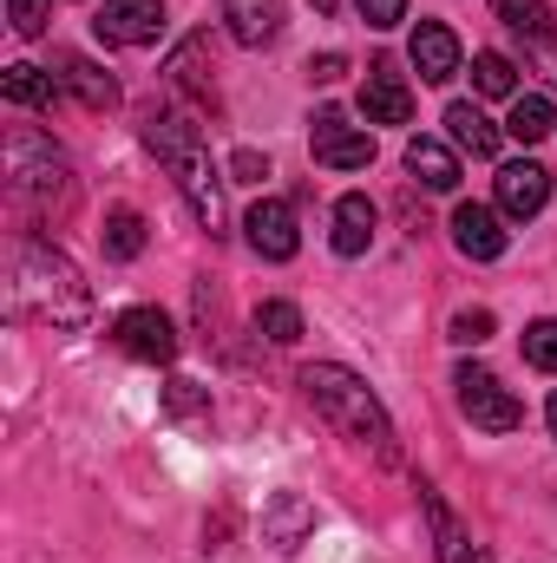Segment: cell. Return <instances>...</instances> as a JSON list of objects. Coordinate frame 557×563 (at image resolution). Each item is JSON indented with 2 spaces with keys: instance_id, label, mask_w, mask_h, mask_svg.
<instances>
[{
  "instance_id": "obj_18",
  "label": "cell",
  "mask_w": 557,
  "mask_h": 563,
  "mask_svg": "<svg viewBox=\"0 0 557 563\" xmlns=\"http://www.w3.org/2000/svg\"><path fill=\"white\" fill-rule=\"evenodd\" d=\"M374 230H381V210H374V203H368L361 190L335 203V256H368Z\"/></svg>"
},
{
  "instance_id": "obj_23",
  "label": "cell",
  "mask_w": 557,
  "mask_h": 563,
  "mask_svg": "<svg viewBox=\"0 0 557 563\" xmlns=\"http://www.w3.org/2000/svg\"><path fill=\"white\" fill-rule=\"evenodd\" d=\"M171 86L190 92L197 106L217 99V86H210V73H204V40H184V46H177V59H171Z\"/></svg>"
},
{
  "instance_id": "obj_16",
  "label": "cell",
  "mask_w": 557,
  "mask_h": 563,
  "mask_svg": "<svg viewBox=\"0 0 557 563\" xmlns=\"http://www.w3.org/2000/svg\"><path fill=\"white\" fill-rule=\"evenodd\" d=\"M419 505H426V525H433V558H439V563H492L479 544H472V538H466V525L439 505V492H426V485H419Z\"/></svg>"
},
{
  "instance_id": "obj_19",
  "label": "cell",
  "mask_w": 557,
  "mask_h": 563,
  "mask_svg": "<svg viewBox=\"0 0 557 563\" xmlns=\"http://www.w3.org/2000/svg\"><path fill=\"white\" fill-rule=\"evenodd\" d=\"M407 177L426 190H459V157L439 139H407Z\"/></svg>"
},
{
  "instance_id": "obj_21",
  "label": "cell",
  "mask_w": 557,
  "mask_h": 563,
  "mask_svg": "<svg viewBox=\"0 0 557 563\" xmlns=\"http://www.w3.org/2000/svg\"><path fill=\"white\" fill-rule=\"evenodd\" d=\"M446 132H452L459 151H472V157H499V144H505V132L479 106H446Z\"/></svg>"
},
{
  "instance_id": "obj_32",
  "label": "cell",
  "mask_w": 557,
  "mask_h": 563,
  "mask_svg": "<svg viewBox=\"0 0 557 563\" xmlns=\"http://www.w3.org/2000/svg\"><path fill=\"white\" fill-rule=\"evenodd\" d=\"M354 7H361V20H368L374 33H387V26L407 20V0H354Z\"/></svg>"
},
{
  "instance_id": "obj_29",
  "label": "cell",
  "mask_w": 557,
  "mask_h": 563,
  "mask_svg": "<svg viewBox=\"0 0 557 563\" xmlns=\"http://www.w3.org/2000/svg\"><path fill=\"white\" fill-rule=\"evenodd\" d=\"M525 361L538 374H557V321H532L525 328Z\"/></svg>"
},
{
  "instance_id": "obj_26",
  "label": "cell",
  "mask_w": 557,
  "mask_h": 563,
  "mask_svg": "<svg viewBox=\"0 0 557 563\" xmlns=\"http://www.w3.org/2000/svg\"><path fill=\"white\" fill-rule=\"evenodd\" d=\"M139 250H144V217L139 210H112L106 217V256L112 263H132Z\"/></svg>"
},
{
  "instance_id": "obj_12",
  "label": "cell",
  "mask_w": 557,
  "mask_h": 563,
  "mask_svg": "<svg viewBox=\"0 0 557 563\" xmlns=\"http://www.w3.org/2000/svg\"><path fill=\"white\" fill-rule=\"evenodd\" d=\"M308 531H315V505H308L302 492H276V498L263 505V544H276V551H302Z\"/></svg>"
},
{
  "instance_id": "obj_27",
  "label": "cell",
  "mask_w": 557,
  "mask_h": 563,
  "mask_svg": "<svg viewBox=\"0 0 557 563\" xmlns=\"http://www.w3.org/2000/svg\"><path fill=\"white\" fill-rule=\"evenodd\" d=\"M256 334L276 341V347H295V341H302V308H295V301H263V308H256Z\"/></svg>"
},
{
  "instance_id": "obj_31",
  "label": "cell",
  "mask_w": 557,
  "mask_h": 563,
  "mask_svg": "<svg viewBox=\"0 0 557 563\" xmlns=\"http://www.w3.org/2000/svg\"><path fill=\"white\" fill-rule=\"evenodd\" d=\"M452 341H459V347L492 341V308H466V314H452Z\"/></svg>"
},
{
  "instance_id": "obj_24",
  "label": "cell",
  "mask_w": 557,
  "mask_h": 563,
  "mask_svg": "<svg viewBox=\"0 0 557 563\" xmlns=\"http://www.w3.org/2000/svg\"><path fill=\"white\" fill-rule=\"evenodd\" d=\"M492 13L525 40H551V0H492Z\"/></svg>"
},
{
  "instance_id": "obj_25",
  "label": "cell",
  "mask_w": 557,
  "mask_h": 563,
  "mask_svg": "<svg viewBox=\"0 0 557 563\" xmlns=\"http://www.w3.org/2000/svg\"><path fill=\"white\" fill-rule=\"evenodd\" d=\"M472 86H479L485 99H518V66H512L505 53H479V59H472Z\"/></svg>"
},
{
  "instance_id": "obj_34",
  "label": "cell",
  "mask_w": 557,
  "mask_h": 563,
  "mask_svg": "<svg viewBox=\"0 0 557 563\" xmlns=\"http://www.w3.org/2000/svg\"><path fill=\"white\" fill-rule=\"evenodd\" d=\"M341 73H348V59H341V53H321V59H308V79H315V86H335Z\"/></svg>"
},
{
  "instance_id": "obj_17",
  "label": "cell",
  "mask_w": 557,
  "mask_h": 563,
  "mask_svg": "<svg viewBox=\"0 0 557 563\" xmlns=\"http://www.w3.org/2000/svg\"><path fill=\"white\" fill-rule=\"evenodd\" d=\"M223 20L237 46H270L282 33V0H223Z\"/></svg>"
},
{
  "instance_id": "obj_36",
  "label": "cell",
  "mask_w": 557,
  "mask_h": 563,
  "mask_svg": "<svg viewBox=\"0 0 557 563\" xmlns=\"http://www.w3.org/2000/svg\"><path fill=\"white\" fill-rule=\"evenodd\" d=\"M545 413H551V439H557V394H551V407H545Z\"/></svg>"
},
{
  "instance_id": "obj_3",
  "label": "cell",
  "mask_w": 557,
  "mask_h": 563,
  "mask_svg": "<svg viewBox=\"0 0 557 563\" xmlns=\"http://www.w3.org/2000/svg\"><path fill=\"white\" fill-rule=\"evenodd\" d=\"M7 184L33 217H73V203H79V177H73L66 151L26 125L7 132Z\"/></svg>"
},
{
  "instance_id": "obj_20",
  "label": "cell",
  "mask_w": 557,
  "mask_h": 563,
  "mask_svg": "<svg viewBox=\"0 0 557 563\" xmlns=\"http://www.w3.org/2000/svg\"><path fill=\"white\" fill-rule=\"evenodd\" d=\"M0 92H7V106H33V112H53L66 86H59V73H40V66H7Z\"/></svg>"
},
{
  "instance_id": "obj_9",
  "label": "cell",
  "mask_w": 557,
  "mask_h": 563,
  "mask_svg": "<svg viewBox=\"0 0 557 563\" xmlns=\"http://www.w3.org/2000/svg\"><path fill=\"white\" fill-rule=\"evenodd\" d=\"M361 112L368 125H407L414 119V86L394 73V59H374L368 79H361Z\"/></svg>"
},
{
  "instance_id": "obj_28",
  "label": "cell",
  "mask_w": 557,
  "mask_h": 563,
  "mask_svg": "<svg viewBox=\"0 0 557 563\" xmlns=\"http://www.w3.org/2000/svg\"><path fill=\"white\" fill-rule=\"evenodd\" d=\"M164 413L184 420V426L210 420V387H197V380H171V387H164Z\"/></svg>"
},
{
  "instance_id": "obj_5",
  "label": "cell",
  "mask_w": 557,
  "mask_h": 563,
  "mask_svg": "<svg viewBox=\"0 0 557 563\" xmlns=\"http://www.w3.org/2000/svg\"><path fill=\"white\" fill-rule=\"evenodd\" d=\"M308 144H315V164H328V170H368L374 164V139L354 132L341 106H321L308 119Z\"/></svg>"
},
{
  "instance_id": "obj_11",
  "label": "cell",
  "mask_w": 557,
  "mask_h": 563,
  "mask_svg": "<svg viewBox=\"0 0 557 563\" xmlns=\"http://www.w3.org/2000/svg\"><path fill=\"white\" fill-rule=\"evenodd\" d=\"M452 243H459V256H472V263H499V256H505V223H499V210L459 203V210H452Z\"/></svg>"
},
{
  "instance_id": "obj_14",
  "label": "cell",
  "mask_w": 557,
  "mask_h": 563,
  "mask_svg": "<svg viewBox=\"0 0 557 563\" xmlns=\"http://www.w3.org/2000/svg\"><path fill=\"white\" fill-rule=\"evenodd\" d=\"M414 66L426 86H446V79H459V40H452V26H439V20H419L414 26Z\"/></svg>"
},
{
  "instance_id": "obj_7",
  "label": "cell",
  "mask_w": 557,
  "mask_h": 563,
  "mask_svg": "<svg viewBox=\"0 0 557 563\" xmlns=\"http://www.w3.org/2000/svg\"><path fill=\"white\" fill-rule=\"evenodd\" d=\"M171 170H177V190H184V203H190V217L217 236L223 230V177L210 170V157H204V144H190V151H177L171 157Z\"/></svg>"
},
{
  "instance_id": "obj_2",
  "label": "cell",
  "mask_w": 557,
  "mask_h": 563,
  "mask_svg": "<svg viewBox=\"0 0 557 563\" xmlns=\"http://www.w3.org/2000/svg\"><path fill=\"white\" fill-rule=\"evenodd\" d=\"M13 314H33V321H46V328H86V314H92V288L79 282V269L53 250V243H40V236H26L20 250H13Z\"/></svg>"
},
{
  "instance_id": "obj_15",
  "label": "cell",
  "mask_w": 557,
  "mask_h": 563,
  "mask_svg": "<svg viewBox=\"0 0 557 563\" xmlns=\"http://www.w3.org/2000/svg\"><path fill=\"white\" fill-rule=\"evenodd\" d=\"M59 86H66L86 112H112V106H119V79H112L106 66L79 59V53H59Z\"/></svg>"
},
{
  "instance_id": "obj_4",
  "label": "cell",
  "mask_w": 557,
  "mask_h": 563,
  "mask_svg": "<svg viewBox=\"0 0 557 563\" xmlns=\"http://www.w3.org/2000/svg\"><path fill=\"white\" fill-rule=\"evenodd\" d=\"M452 387H459V413L479 426V432H518V426H525V407L499 387L492 367H472V361H466V367L452 374Z\"/></svg>"
},
{
  "instance_id": "obj_33",
  "label": "cell",
  "mask_w": 557,
  "mask_h": 563,
  "mask_svg": "<svg viewBox=\"0 0 557 563\" xmlns=\"http://www.w3.org/2000/svg\"><path fill=\"white\" fill-rule=\"evenodd\" d=\"M230 177H237V184H263V177H270V157H263V151H237V157H230Z\"/></svg>"
},
{
  "instance_id": "obj_6",
  "label": "cell",
  "mask_w": 557,
  "mask_h": 563,
  "mask_svg": "<svg viewBox=\"0 0 557 563\" xmlns=\"http://www.w3.org/2000/svg\"><path fill=\"white\" fill-rule=\"evenodd\" d=\"M112 341L132 354V361H151V367H171L177 361V328L164 308H125L112 321Z\"/></svg>"
},
{
  "instance_id": "obj_13",
  "label": "cell",
  "mask_w": 557,
  "mask_h": 563,
  "mask_svg": "<svg viewBox=\"0 0 557 563\" xmlns=\"http://www.w3.org/2000/svg\"><path fill=\"white\" fill-rule=\"evenodd\" d=\"M551 203V170L545 164H505L499 170V210L505 217H538Z\"/></svg>"
},
{
  "instance_id": "obj_35",
  "label": "cell",
  "mask_w": 557,
  "mask_h": 563,
  "mask_svg": "<svg viewBox=\"0 0 557 563\" xmlns=\"http://www.w3.org/2000/svg\"><path fill=\"white\" fill-rule=\"evenodd\" d=\"M308 7H315V13H335V0H308Z\"/></svg>"
},
{
  "instance_id": "obj_8",
  "label": "cell",
  "mask_w": 557,
  "mask_h": 563,
  "mask_svg": "<svg viewBox=\"0 0 557 563\" xmlns=\"http://www.w3.org/2000/svg\"><path fill=\"white\" fill-rule=\"evenodd\" d=\"M92 26L106 46H151L164 33V0H99Z\"/></svg>"
},
{
  "instance_id": "obj_30",
  "label": "cell",
  "mask_w": 557,
  "mask_h": 563,
  "mask_svg": "<svg viewBox=\"0 0 557 563\" xmlns=\"http://www.w3.org/2000/svg\"><path fill=\"white\" fill-rule=\"evenodd\" d=\"M7 20H13L20 40H40L46 20H53V0H7Z\"/></svg>"
},
{
  "instance_id": "obj_1",
  "label": "cell",
  "mask_w": 557,
  "mask_h": 563,
  "mask_svg": "<svg viewBox=\"0 0 557 563\" xmlns=\"http://www.w3.org/2000/svg\"><path fill=\"white\" fill-rule=\"evenodd\" d=\"M302 394H308V407L335 426L348 445L374 452L381 465L401 459V445H394V420H387V407L374 400V387H368L361 374H348V367H335V361H315V367H302Z\"/></svg>"
},
{
  "instance_id": "obj_22",
  "label": "cell",
  "mask_w": 557,
  "mask_h": 563,
  "mask_svg": "<svg viewBox=\"0 0 557 563\" xmlns=\"http://www.w3.org/2000/svg\"><path fill=\"white\" fill-rule=\"evenodd\" d=\"M551 125H557L551 99H545V92H518V99H512V119H505V139L545 144V139H551Z\"/></svg>"
},
{
  "instance_id": "obj_10",
  "label": "cell",
  "mask_w": 557,
  "mask_h": 563,
  "mask_svg": "<svg viewBox=\"0 0 557 563\" xmlns=\"http://www.w3.org/2000/svg\"><path fill=\"white\" fill-rule=\"evenodd\" d=\"M243 230H250V250L263 256V263H288L295 250H302V230H295V210L282 203V197H263L250 217H243Z\"/></svg>"
}]
</instances>
